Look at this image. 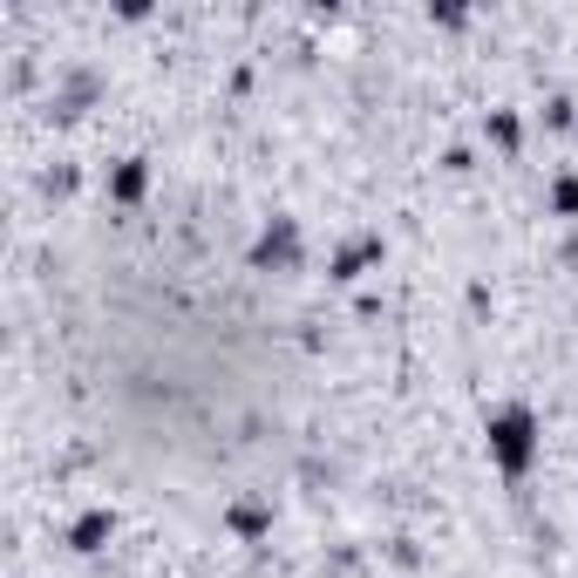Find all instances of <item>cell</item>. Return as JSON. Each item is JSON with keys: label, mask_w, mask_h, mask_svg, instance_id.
Instances as JSON below:
<instances>
[{"label": "cell", "mask_w": 578, "mask_h": 578, "mask_svg": "<svg viewBox=\"0 0 578 578\" xmlns=\"http://www.w3.org/2000/svg\"><path fill=\"white\" fill-rule=\"evenodd\" d=\"M110 538H116V511H82V517L68 524V544L75 551H103Z\"/></svg>", "instance_id": "obj_3"}, {"label": "cell", "mask_w": 578, "mask_h": 578, "mask_svg": "<svg viewBox=\"0 0 578 578\" xmlns=\"http://www.w3.org/2000/svg\"><path fill=\"white\" fill-rule=\"evenodd\" d=\"M484 436H490V463L504 476H524L538 463V422H531V409H497Z\"/></svg>", "instance_id": "obj_1"}, {"label": "cell", "mask_w": 578, "mask_h": 578, "mask_svg": "<svg viewBox=\"0 0 578 578\" xmlns=\"http://www.w3.org/2000/svg\"><path fill=\"white\" fill-rule=\"evenodd\" d=\"M551 211H558V218H578V178H558V184H551Z\"/></svg>", "instance_id": "obj_8"}, {"label": "cell", "mask_w": 578, "mask_h": 578, "mask_svg": "<svg viewBox=\"0 0 578 578\" xmlns=\"http://www.w3.org/2000/svg\"><path fill=\"white\" fill-rule=\"evenodd\" d=\"M544 123H551V130H571V123H578V110L565 103V95H551V103H544Z\"/></svg>", "instance_id": "obj_9"}, {"label": "cell", "mask_w": 578, "mask_h": 578, "mask_svg": "<svg viewBox=\"0 0 578 578\" xmlns=\"http://www.w3.org/2000/svg\"><path fill=\"white\" fill-rule=\"evenodd\" d=\"M143 191H150V170H143V157H123V164L110 170V197H116V205H137Z\"/></svg>", "instance_id": "obj_5"}, {"label": "cell", "mask_w": 578, "mask_h": 578, "mask_svg": "<svg viewBox=\"0 0 578 578\" xmlns=\"http://www.w3.org/2000/svg\"><path fill=\"white\" fill-rule=\"evenodd\" d=\"M517 137H524V123H517L511 110H490V143H497V150H517Z\"/></svg>", "instance_id": "obj_7"}, {"label": "cell", "mask_w": 578, "mask_h": 578, "mask_svg": "<svg viewBox=\"0 0 578 578\" xmlns=\"http://www.w3.org/2000/svg\"><path fill=\"white\" fill-rule=\"evenodd\" d=\"M299 259V232H293V218H272L266 224V239L253 245V266H293Z\"/></svg>", "instance_id": "obj_2"}, {"label": "cell", "mask_w": 578, "mask_h": 578, "mask_svg": "<svg viewBox=\"0 0 578 578\" xmlns=\"http://www.w3.org/2000/svg\"><path fill=\"white\" fill-rule=\"evenodd\" d=\"M266 524H272V511L253 504V497H245V504H232V531H239V538H266Z\"/></svg>", "instance_id": "obj_6"}, {"label": "cell", "mask_w": 578, "mask_h": 578, "mask_svg": "<svg viewBox=\"0 0 578 578\" xmlns=\"http://www.w3.org/2000/svg\"><path fill=\"white\" fill-rule=\"evenodd\" d=\"M368 266H382V239H361V245H347V253H334V266H326V272L347 286V280H361Z\"/></svg>", "instance_id": "obj_4"}]
</instances>
